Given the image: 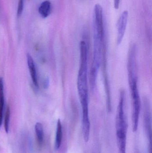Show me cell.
I'll list each match as a JSON object with an SVG mask.
<instances>
[{
  "instance_id": "8",
  "label": "cell",
  "mask_w": 152,
  "mask_h": 153,
  "mask_svg": "<svg viewBox=\"0 0 152 153\" xmlns=\"http://www.w3.org/2000/svg\"><path fill=\"white\" fill-rule=\"evenodd\" d=\"M35 131L39 146H42L43 142L44 132L43 126L41 123L37 122L35 126Z\"/></svg>"
},
{
  "instance_id": "9",
  "label": "cell",
  "mask_w": 152,
  "mask_h": 153,
  "mask_svg": "<svg viewBox=\"0 0 152 153\" xmlns=\"http://www.w3.org/2000/svg\"><path fill=\"white\" fill-rule=\"evenodd\" d=\"M10 116V107L8 106L7 109H6L5 117H4V129H5V131L6 133H8L9 131Z\"/></svg>"
},
{
  "instance_id": "4",
  "label": "cell",
  "mask_w": 152,
  "mask_h": 153,
  "mask_svg": "<svg viewBox=\"0 0 152 153\" xmlns=\"http://www.w3.org/2000/svg\"><path fill=\"white\" fill-rule=\"evenodd\" d=\"M27 61L28 66L29 69L32 82L35 87L38 88V78H37V72L35 65L32 56L29 54H28L27 55Z\"/></svg>"
},
{
  "instance_id": "5",
  "label": "cell",
  "mask_w": 152,
  "mask_h": 153,
  "mask_svg": "<svg viewBox=\"0 0 152 153\" xmlns=\"http://www.w3.org/2000/svg\"><path fill=\"white\" fill-rule=\"evenodd\" d=\"M51 11V4L49 1L43 2L38 8L39 14L43 18H46L50 15Z\"/></svg>"
},
{
  "instance_id": "6",
  "label": "cell",
  "mask_w": 152,
  "mask_h": 153,
  "mask_svg": "<svg viewBox=\"0 0 152 153\" xmlns=\"http://www.w3.org/2000/svg\"><path fill=\"white\" fill-rule=\"evenodd\" d=\"M4 105V92L3 79L2 77H0V128L2 124Z\"/></svg>"
},
{
  "instance_id": "3",
  "label": "cell",
  "mask_w": 152,
  "mask_h": 153,
  "mask_svg": "<svg viewBox=\"0 0 152 153\" xmlns=\"http://www.w3.org/2000/svg\"><path fill=\"white\" fill-rule=\"evenodd\" d=\"M128 12L125 10L122 12L119 19L117 22V43L120 45L123 40V38L126 29L128 20Z\"/></svg>"
},
{
  "instance_id": "10",
  "label": "cell",
  "mask_w": 152,
  "mask_h": 153,
  "mask_svg": "<svg viewBox=\"0 0 152 153\" xmlns=\"http://www.w3.org/2000/svg\"><path fill=\"white\" fill-rule=\"evenodd\" d=\"M24 2V0H19L18 10H17V14H18V17H20L23 12Z\"/></svg>"
},
{
  "instance_id": "11",
  "label": "cell",
  "mask_w": 152,
  "mask_h": 153,
  "mask_svg": "<svg viewBox=\"0 0 152 153\" xmlns=\"http://www.w3.org/2000/svg\"><path fill=\"white\" fill-rule=\"evenodd\" d=\"M120 0H114V8L117 10L119 7L120 3Z\"/></svg>"
},
{
  "instance_id": "2",
  "label": "cell",
  "mask_w": 152,
  "mask_h": 153,
  "mask_svg": "<svg viewBox=\"0 0 152 153\" xmlns=\"http://www.w3.org/2000/svg\"><path fill=\"white\" fill-rule=\"evenodd\" d=\"M127 69L132 102V127L134 133L138 128L141 107V99L137 85V59L135 54H131L128 56Z\"/></svg>"
},
{
  "instance_id": "1",
  "label": "cell",
  "mask_w": 152,
  "mask_h": 153,
  "mask_svg": "<svg viewBox=\"0 0 152 153\" xmlns=\"http://www.w3.org/2000/svg\"><path fill=\"white\" fill-rule=\"evenodd\" d=\"M88 46L85 39L79 44L80 62L77 78V89L82 110V128L85 143L90 137V122L88 108V81H87V56Z\"/></svg>"
},
{
  "instance_id": "7",
  "label": "cell",
  "mask_w": 152,
  "mask_h": 153,
  "mask_svg": "<svg viewBox=\"0 0 152 153\" xmlns=\"http://www.w3.org/2000/svg\"><path fill=\"white\" fill-rule=\"evenodd\" d=\"M62 137V126L59 119L57 121L56 128V137L55 141V148L56 150H59L61 145Z\"/></svg>"
}]
</instances>
